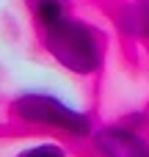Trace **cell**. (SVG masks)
Instances as JSON below:
<instances>
[{
  "label": "cell",
  "mask_w": 149,
  "mask_h": 157,
  "mask_svg": "<svg viewBox=\"0 0 149 157\" xmlns=\"http://www.w3.org/2000/svg\"><path fill=\"white\" fill-rule=\"evenodd\" d=\"M41 47L69 75L91 77L105 63V36L88 19L72 14L50 28H41Z\"/></svg>",
  "instance_id": "6da1fadb"
},
{
  "label": "cell",
  "mask_w": 149,
  "mask_h": 157,
  "mask_svg": "<svg viewBox=\"0 0 149 157\" xmlns=\"http://www.w3.org/2000/svg\"><path fill=\"white\" fill-rule=\"evenodd\" d=\"M11 116L28 127H44V130H58L72 138H88L94 132L91 116L86 110H77L66 105L64 99L44 94V91H22L11 99L8 105Z\"/></svg>",
  "instance_id": "7a4b0ae2"
},
{
  "label": "cell",
  "mask_w": 149,
  "mask_h": 157,
  "mask_svg": "<svg viewBox=\"0 0 149 157\" xmlns=\"http://www.w3.org/2000/svg\"><path fill=\"white\" fill-rule=\"evenodd\" d=\"M88 141L97 157H149V141L127 124L97 127Z\"/></svg>",
  "instance_id": "3957f363"
},
{
  "label": "cell",
  "mask_w": 149,
  "mask_h": 157,
  "mask_svg": "<svg viewBox=\"0 0 149 157\" xmlns=\"http://www.w3.org/2000/svg\"><path fill=\"white\" fill-rule=\"evenodd\" d=\"M119 28L127 36L149 39V0H133L119 14Z\"/></svg>",
  "instance_id": "277c9868"
},
{
  "label": "cell",
  "mask_w": 149,
  "mask_h": 157,
  "mask_svg": "<svg viewBox=\"0 0 149 157\" xmlns=\"http://www.w3.org/2000/svg\"><path fill=\"white\" fill-rule=\"evenodd\" d=\"M25 3L39 28H50L64 17H69V0H25Z\"/></svg>",
  "instance_id": "5b68a950"
},
{
  "label": "cell",
  "mask_w": 149,
  "mask_h": 157,
  "mask_svg": "<svg viewBox=\"0 0 149 157\" xmlns=\"http://www.w3.org/2000/svg\"><path fill=\"white\" fill-rule=\"evenodd\" d=\"M17 157H69L66 149L55 141H41V144H33L22 152H17Z\"/></svg>",
  "instance_id": "8992f818"
}]
</instances>
